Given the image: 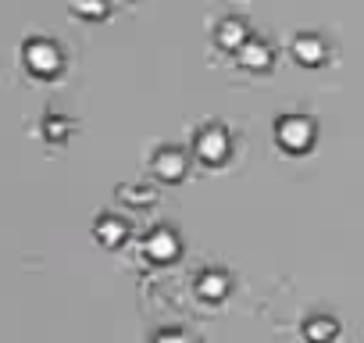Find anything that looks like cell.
I'll return each instance as SVG.
<instances>
[]
</instances>
